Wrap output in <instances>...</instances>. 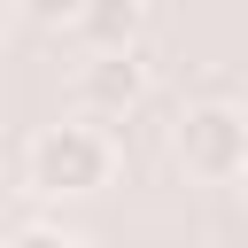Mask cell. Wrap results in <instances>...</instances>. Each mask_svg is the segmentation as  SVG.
Masks as SVG:
<instances>
[{"instance_id":"cell-2","label":"cell","mask_w":248,"mask_h":248,"mask_svg":"<svg viewBox=\"0 0 248 248\" xmlns=\"http://www.w3.org/2000/svg\"><path fill=\"white\" fill-rule=\"evenodd\" d=\"M170 155H178V170H194V178H240V163H248V116H240L232 101H202V108L178 116Z\"/></svg>"},{"instance_id":"cell-5","label":"cell","mask_w":248,"mask_h":248,"mask_svg":"<svg viewBox=\"0 0 248 248\" xmlns=\"http://www.w3.org/2000/svg\"><path fill=\"white\" fill-rule=\"evenodd\" d=\"M78 8H85V0H16V16H31V23H54V31H62V23H78Z\"/></svg>"},{"instance_id":"cell-6","label":"cell","mask_w":248,"mask_h":248,"mask_svg":"<svg viewBox=\"0 0 248 248\" xmlns=\"http://www.w3.org/2000/svg\"><path fill=\"white\" fill-rule=\"evenodd\" d=\"M8 248H85V240H78V232H62V225H23Z\"/></svg>"},{"instance_id":"cell-8","label":"cell","mask_w":248,"mask_h":248,"mask_svg":"<svg viewBox=\"0 0 248 248\" xmlns=\"http://www.w3.org/2000/svg\"><path fill=\"white\" fill-rule=\"evenodd\" d=\"M240 186H248V163H240Z\"/></svg>"},{"instance_id":"cell-4","label":"cell","mask_w":248,"mask_h":248,"mask_svg":"<svg viewBox=\"0 0 248 248\" xmlns=\"http://www.w3.org/2000/svg\"><path fill=\"white\" fill-rule=\"evenodd\" d=\"M70 31L93 54H140V0H85Z\"/></svg>"},{"instance_id":"cell-3","label":"cell","mask_w":248,"mask_h":248,"mask_svg":"<svg viewBox=\"0 0 248 248\" xmlns=\"http://www.w3.org/2000/svg\"><path fill=\"white\" fill-rule=\"evenodd\" d=\"M147 101V62L140 54H93L78 70V108L85 116H132Z\"/></svg>"},{"instance_id":"cell-7","label":"cell","mask_w":248,"mask_h":248,"mask_svg":"<svg viewBox=\"0 0 248 248\" xmlns=\"http://www.w3.org/2000/svg\"><path fill=\"white\" fill-rule=\"evenodd\" d=\"M8 23H16V0H0V39H8Z\"/></svg>"},{"instance_id":"cell-1","label":"cell","mask_w":248,"mask_h":248,"mask_svg":"<svg viewBox=\"0 0 248 248\" xmlns=\"http://www.w3.org/2000/svg\"><path fill=\"white\" fill-rule=\"evenodd\" d=\"M116 170V147L101 124H39L31 147H23V186L46 194V202H78V194H101Z\"/></svg>"}]
</instances>
